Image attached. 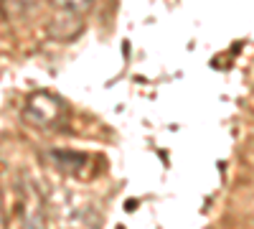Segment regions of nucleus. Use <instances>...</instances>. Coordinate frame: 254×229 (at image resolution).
Returning a JSON list of instances; mask_svg holds the SVG:
<instances>
[{
	"mask_svg": "<svg viewBox=\"0 0 254 229\" xmlns=\"http://www.w3.org/2000/svg\"><path fill=\"white\" fill-rule=\"evenodd\" d=\"M23 117L28 125L38 130H56L59 125L66 120V105L64 99L51 94V92H33L26 105H23Z\"/></svg>",
	"mask_w": 254,
	"mask_h": 229,
	"instance_id": "1",
	"label": "nucleus"
},
{
	"mask_svg": "<svg viewBox=\"0 0 254 229\" xmlns=\"http://www.w3.org/2000/svg\"><path fill=\"white\" fill-rule=\"evenodd\" d=\"M49 163L54 165L56 171L61 173H79L87 168L89 158L84 153H76V151H66V148H56L49 153Z\"/></svg>",
	"mask_w": 254,
	"mask_h": 229,
	"instance_id": "4",
	"label": "nucleus"
},
{
	"mask_svg": "<svg viewBox=\"0 0 254 229\" xmlns=\"http://www.w3.org/2000/svg\"><path fill=\"white\" fill-rule=\"evenodd\" d=\"M81 28H84V15H74L66 10H54L46 23V31L54 41H71L81 33Z\"/></svg>",
	"mask_w": 254,
	"mask_h": 229,
	"instance_id": "3",
	"label": "nucleus"
},
{
	"mask_svg": "<svg viewBox=\"0 0 254 229\" xmlns=\"http://www.w3.org/2000/svg\"><path fill=\"white\" fill-rule=\"evenodd\" d=\"M92 0H54V10H66L74 15H87Z\"/></svg>",
	"mask_w": 254,
	"mask_h": 229,
	"instance_id": "6",
	"label": "nucleus"
},
{
	"mask_svg": "<svg viewBox=\"0 0 254 229\" xmlns=\"http://www.w3.org/2000/svg\"><path fill=\"white\" fill-rule=\"evenodd\" d=\"M36 3H38V0H0V8H3L5 18L18 20V18H23Z\"/></svg>",
	"mask_w": 254,
	"mask_h": 229,
	"instance_id": "5",
	"label": "nucleus"
},
{
	"mask_svg": "<svg viewBox=\"0 0 254 229\" xmlns=\"http://www.w3.org/2000/svg\"><path fill=\"white\" fill-rule=\"evenodd\" d=\"M20 209H23V229H49L44 196L28 178H23V186H20Z\"/></svg>",
	"mask_w": 254,
	"mask_h": 229,
	"instance_id": "2",
	"label": "nucleus"
},
{
	"mask_svg": "<svg viewBox=\"0 0 254 229\" xmlns=\"http://www.w3.org/2000/svg\"><path fill=\"white\" fill-rule=\"evenodd\" d=\"M0 229H5V204H3V191H0Z\"/></svg>",
	"mask_w": 254,
	"mask_h": 229,
	"instance_id": "7",
	"label": "nucleus"
}]
</instances>
